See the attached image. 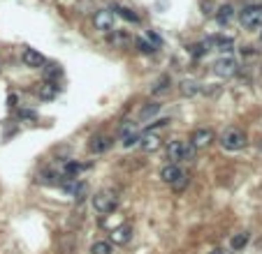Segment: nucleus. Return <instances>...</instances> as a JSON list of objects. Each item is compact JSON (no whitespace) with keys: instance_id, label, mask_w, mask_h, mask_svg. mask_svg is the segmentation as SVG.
I'll list each match as a JSON object with an SVG mask.
<instances>
[{"instance_id":"1","label":"nucleus","mask_w":262,"mask_h":254,"mask_svg":"<svg viewBox=\"0 0 262 254\" xmlns=\"http://www.w3.org/2000/svg\"><path fill=\"white\" fill-rule=\"evenodd\" d=\"M246 144H248V139H246V132L242 130V127H227V130H223V134H221V146L225 150H242V148H246Z\"/></svg>"},{"instance_id":"2","label":"nucleus","mask_w":262,"mask_h":254,"mask_svg":"<svg viewBox=\"0 0 262 254\" xmlns=\"http://www.w3.org/2000/svg\"><path fill=\"white\" fill-rule=\"evenodd\" d=\"M160 178H162V183L172 185V187H177V189H183L186 187V183H188L186 171H183L179 164H172V162L167 166H162Z\"/></svg>"},{"instance_id":"3","label":"nucleus","mask_w":262,"mask_h":254,"mask_svg":"<svg viewBox=\"0 0 262 254\" xmlns=\"http://www.w3.org/2000/svg\"><path fill=\"white\" fill-rule=\"evenodd\" d=\"M116 206H118V196H116V192H111V189H102V192L93 194V208H96L98 213H102V215L114 213Z\"/></svg>"},{"instance_id":"4","label":"nucleus","mask_w":262,"mask_h":254,"mask_svg":"<svg viewBox=\"0 0 262 254\" xmlns=\"http://www.w3.org/2000/svg\"><path fill=\"white\" fill-rule=\"evenodd\" d=\"M193 155H195V148L186 146L183 141H170V146H167V160L172 164H177L179 160H193Z\"/></svg>"},{"instance_id":"5","label":"nucleus","mask_w":262,"mask_h":254,"mask_svg":"<svg viewBox=\"0 0 262 254\" xmlns=\"http://www.w3.org/2000/svg\"><path fill=\"white\" fill-rule=\"evenodd\" d=\"M239 21H242V25H244V28H248V30L260 28V25H262V5L244 7L242 14H239Z\"/></svg>"},{"instance_id":"6","label":"nucleus","mask_w":262,"mask_h":254,"mask_svg":"<svg viewBox=\"0 0 262 254\" xmlns=\"http://www.w3.org/2000/svg\"><path fill=\"white\" fill-rule=\"evenodd\" d=\"M211 144H213V130H209V127H200V130L193 132L190 146L195 150H204V148H209Z\"/></svg>"},{"instance_id":"7","label":"nucleus","mask_w":262,"mask_h":254,"mask_svg":"<svg viewBox=\"0 0 262 254\" xmlns=\"http://www.w3.org/2000/svg\"><path fill=\"white\" fill-rule=\"evenodd\" d=\"M213 72H216L218 76H234L237 74V60L230 58V55H225V58H218L216 63H213Z\"/></svg>"},{"instance_id":"8","label":"nucleus","mask_w":262,"mask_h":254,"mask_svg":"<svg viewBox=\"0 0 262 254\" xmlns=\"http://www.w3.org/2000/svg\"><path fill=\"white\" fill-rule=\"evenodd\" d=\"M93 21H96V28L98 30H102V33H109V30H114L116 16H114V12H109V10H100V12H96Z\"/></svg>"},{"instance_id":"9","label":"nucleus","mask_w":262,"mask_h":254,"mask_svg":"<svg viewBox=\"0 0 262 254\" xmlns=\"http://www.w3.org/2000/svg\"><path fill=\"white\" fill-rule=\"evenodd\" d=\"M21 60H23L26 67H33V70H40V67L46 65L44 55H42L40 51H35V49H23V53H21Z\"/></svg>"},{"instance_id":"10","label":"nucleus","mask_w":262,"mask_h":254,"mask_svg":"<svg viewBox=\"0 0 262 254\" xmlns=\"http://www.w3.org/2000/svg\"><path fill=\"white\" fill-rule=\"evenodd\" d=\"M109 238H111V243L114 245H128L130 243V238H132V227H128V224L116 227V229H111Z\"/></svg>"},{"instance_id":"11","label":"nucleus","mask_w":262,"mask_h":254,"mask_svg":"<svg viewBox=\"0 0 262 254\" xmlns=\"http://www.w3.org/2000/svg\"><path fill=\"white\" fill-rule=\"evenodd\" d=\"M111 136H105V134H98V136H93L91 139V144H88V150L91 153H96V155H100V153H105V150H109L111 148Z\"/></svg>"},{"instance_id":"12","label":"nucleus","mask_w":262,"mask_h":254,"mask_svg":"<svg viewBox=\"0 0 262 254\" xmlns=\"http://www.w3.org/2000/svg\"><path fill=\"white\" fill-rule=\"evenodd\" d=\"M160 136L158 134H151V132H149V134H144L139 139V146H141V150H147V153H153V150H158L160 148Z\"/></svg>"},{"instance_id":"13","label":"nucleus","mask_w":262,"mask_h":254,"mask_svg":"<svg viewBox=\"0 0 262 254\" xmlns=\"http://www.w3.org/2000/svg\"><path fill=\"white\" fill-rule=\"evenodd\" d=\"M232 16H234V10H232V5H223V7H218V12H216V21H218V25H227L232 21Z\"/></svg>"},{"instance_id":"14","label":"nucleus","mask_w":262,"mask_h":254,"mask_svg":"<svg viewBox=\"0 0 262 254\" xmlns=\"http://www.w3.org/2000/svg\"><path fill=\"white\" fill-rule=\"evenodd\" d=\"M179 88H181L183 97H195V95L200 93V86H197V81H193V79H183Z\"/></svg>"},{"instance_id":"15","label":"nucleus","mask_w":262,"mask_h":254,"mask_svg":"<svg viewBox=\"0 0 262 254\" xmlns=\"http://www.w3.org/2000/svg\"><path fill=\"white\" fill-rule=\"evenodd\" d=\"M42 70H44V79L49 81V83H54V81H56V79H58V76L63 74L61 65H56V63H46V65L42 67Z\"/></svg>"},{"instance_id":"16","label":"nucleus","mask_w":262,"mask_h":254,"mask_svg":"<svg viewBox=\"0 0 262 254\" xmlns=\"http://www.w3.org/2000/svg\"><path fill=\"white\" fill-rule=\"evenodd\" d=\"M35 93H37V97H40V100H54V97H56V86L49 83V81H44V83H42Z\"/></svg>"},{"instance_id":"17","label":"nucleus","mask_w":262,"mask_h":254,"mask_svg":"<svg viewBox=\"0 0 262 254\" xmlns=\"http://www.w3.org/2000/svg\"><path fill=\"white\" fill-rule=\"evenodd\" d=\"M91 254H111V243L107 240H98L91 245Z\"/></svg>"},{"instance_id":"18","label":"nucleus","mask_w":262,"mask_h":254,"mask_svg":"<svg viewBox=\"0 0 262 254\" xmlns=\"http://www.w3.org/2000/svg\"><path fill=\"white\" fill-rule=\"evenodd\" d=\"M209 42L218 44V51H223V53H230L232 46H234V42H232V40H223V37H211Z\"/></svg>"},{"instance_id":"19","label":"nucleus","mask_w":262,"mask_h":254,"mask_svg":"<svg viewBox=\"0 0 262 254\" xmlns=\"http://www.w3.org/2000/svg\"><path fill=\"white\" fill-rule=\"evenodd\" d=\"M170 83H172V81H170V76H167V74H162L160 79L156 81V86H153V95H162L167 88H170Z\"/></svg>"},{"instance_id":"20","label":"nucleus","mask_w":262,"mask_h":254,"mask_svg":"<svg viewBox=\"0 0 262 254\" xmlns=\"http://www.w3.org/2000/svg\"><path fill=\"white\" fill-rule=\"evenodd\" d=\"M114 12L118 16H123L126 21H132V23H137V21H139V16H137L132 10H128V7H114Z\"/></svg>"},{"instance_id":"21","label":"nucleus","mask_w":262,"mask_h":254,"mask_svg":"<svg viewBox=\"0 0 262 254\" xmlns=\"http://www.w3.org/2000/svg\"><path fill=\"white\" fill-rule=\"evenodd\" d=\"M246 243H248V236H246V234H237V236H232V238H230V247H232V249L246 247Z\"/></svg>"},{"instance_id":"22","label":"nucleus","mask_w":262,"mask_h":254,"mask_svg":"<svg viewBox=\"0 0 262 254\" xmlns=\"http://www.w3.org/2000/svg\"><path fill=\"white\" fill-rule=\"evenodd\" d=\"M158 111H160V104H158V102H151V104H147V106H144V111H141V120L153 118Z\"/></svg>"},{"instance_id":"23","label":"nucleus","mask_w":262,"mask_h":254,"mask_svg":"<svg viewBox=\"0 0 262 254\" xmlns=\"http://www.w3.org/2000/svg\"><path fill=\"white\" fill-rule=\"evenodd\" d=\"M81 169H84V166L77 164V162H67V164H65V176H67V178H72V176H77Z\"/></svg>"},{"instance_id":"24","label":"nucleus","mask_w":262,"mask_h":254,"mask_svg":"<svg viewBox=\"0 0 262 254\" xmlns=\"http://www.w3.org/2000/svg\"><path fill=\"white\" fill-rule=\"evenodd\" d=\"M86 192H88V185H86V183H79V185L75 187V199L81 201V199L86 196Z\"/></svg>"},{"instance_id":"25","label":"nucleus","mask_w":262,"mask_h":254,"mask_svg":"<svg viewBox=\"0 0 262 254\" xmlns=\"http://www.w3.org/2000/svg\"><path fill=\"white\" fill-rule=\"evenodd\" d=\"M137 49H139L141 53H153V51H156L153 49V44H149L147 40H137Z\"/></svg>"},{"instance_id":"26","label":"nucleus","mask_w":262,"mask_h":254,"mask_svg":"<svg viewBox=\"0 0 262 254\" xmlns=\"http://www.w3.org/2000/svg\"><path fill=\"white\" fill-rule=\"evenodd\" d=\"M19 118H28V120H35V114H33V111H19Z\"/></svg>"},{"instance_id":"27","label":"nucleus","mask_w":262,"mask_h":254,"mask_svg":"<svg viewBox=\"0 0 262 254\" xmlns=\"http://www.w3.org/2000/svg\"><path fill=\"white\" fill-rule=\"evenodd\" d=\"M147 37H149V42H153V44H160V37H158L156 33H149Z\"/></svg>"},{"instance_id":"28","label":"nucleus","mask_w":262,"mask_h":254,"mask_svg":"<svg viewBox=\"0 0 262 254\" xmlns=\"http://www.w3.org/2000/svg\"><path fill=\"white\" fill-rule=\"evenodd\" d=\"M193 53H195V55H202V53H204V44H197V46H195V51H193Z\"/></svg>"},{"instance_id":"29","label":"nucleus","mask_w":262,"mask_h":254,"mask_svg":"<svg viewBox=\"0 0 262 254\" xmlns=\"http://www.w3.org/2000/svg\"><path fill=\"white\" fill-rule=\"evenodd\" d=\"M209 254H225L223 249H213V252H209Z\"/></svg>"},{"instance_id":"30","label":"nucleus","mask_w":262,"mask_h":254,"mask_svg":"<svg viewBox=\"0 0 262 254\" xmlns=\"http://www.w3.org/2000/svg\"><path fill=\"white\" fill-rule=\"evenodd\" d=\"M260 150H262V144H260Z\"/></svg>"}]
</instances>
